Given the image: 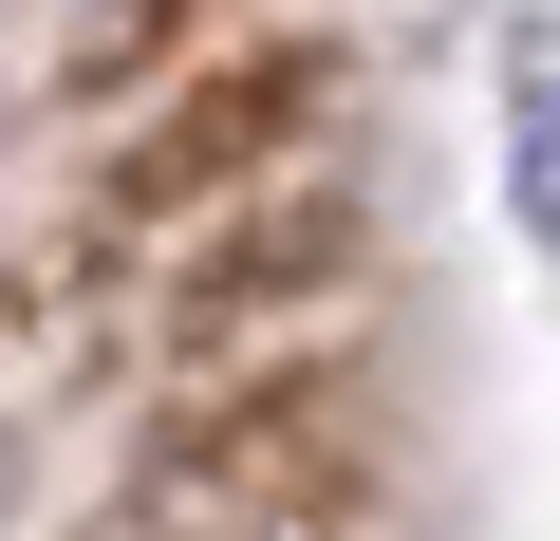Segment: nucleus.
I'll return each instance as SVG.
<instances>
[{"mask_svg":"<svg viewBox=\"0 0 560 541\" xmlns=\"http://www.w3.org/2000/svg\"><path fill=\"white\" fill-rule=\"evenodd\" d=\"M504 113H541V131H523V205L560 224V38H523V75H504Z\"/></svg>","mask_w":560,"mask_h":541,"instance_id":"obj_1","label":"nucleus"}]
</instances>
